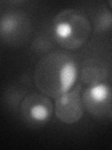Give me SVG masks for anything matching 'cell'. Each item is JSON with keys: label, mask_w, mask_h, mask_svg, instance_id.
<instances>
[{"label": "cell", "mask_w": 112, "mask_h": 150, "mask_svg": "<svg viewBox=\"0 0 112 150\" xmlns=\"http://www.w3.org/2000/svg\"><path fill=\"white\" fill-rule=\"evenodd\" d=\"M78 76V64L71 55L55 52L44 56L36 65L35 82L47 96L58 98L69 91Z\"/></svg>", "instance_id": "obj_1"}, {"label": "cell", "mask_w": 112, "mask_h": 150, "mask_svg": "<svg viewBox=\"0 0 112 150\" xmlns=\"http://www.w3.org/2000/svg\"><path fill=\"white\" fill-rule=\"evenodd\" d=\"M52 29L57 43L67 50L80 48L91 34V25L87 16L72 8L65 9L56 15Z\"/></svg>", "instance_id": "obj_2"}, {"label": "cell", "mask_w": 112, "mask_h": 150, "mask_svg": "<svg viewBox=\"0 0 112 150\" xmlns=\"http://www.w3.org/2000/svg\"><path fill=\"white\" fill-rule=\"evenodd\" d=\"M82 103L95 119L112 118V89L106 84L89 86L83 92Z\"/></svg>", "instance_id": "obj_3"}, {"label": "cell", "mask_w": 112, "mask_h": 150, "mask_svg": "<svg viewBox=\"0 0 112 150\" xmlns=\"http://www.w3.org/2000/svg\"><path fill=\"white\" fill-rule=\"evenodd\" d=\"M21 112L28 123L32 126H38L47 123L52 116V103L40 94L28 95L21 104Z\"/></svg>", "instance_id": "obj_4"}, {"label": "cell", "mask_w": 112, "mask_h": 150, "mask_svg": "<svg viewBox=\"0 0 112 150\" xmlns=\"http://www.w3.org/2000/svg\"><path fill=\"white\" fill-rule=\"evenodd\" d=\"M83 103L80 97V86L60 96L55 103V115L63 123L73 124L83 115Z\"/></svg>", "instance_id": "obj_5"}, {"label": "cell", "mask_w": 112, "mask_h": 150, "mask_svg": "<svg viewBox=\"0 0 112 150\" xmlns=\"http://www.w3.org/2000/svg\"><path fill=\"white\" fill-rule=\"evenodd\" d=\"M27 27L25 18L19 13H8L1 18L0 32L3 39H14L23 33V29Z\"/></svg>", "instance_id": "obj_6"}, {"label": "cell", "mask_w": 112, "mask_h": 150, "mask_svg": "<svg viewBox=\"0 0 112 150\" xmlns=\"http://www.w3.org/2000/svg\"><path fill=\"white\" fill-rule=\"evenodd\" d=\"M107 76V70L101 61L91 59L87 61L81 70V81L88 86L102 83Z\"/></svg>", "instance_id": "obj_7"}, {"label": "cell", "mask_w": 112, "mask_h": 150, "mask_svg": "<svg viewBox=\"0 0 112 150\" xmlns=\"http://www.w3.org/2000/svg\"><path fill=\"white\" fill-rule=\"evenodd\" d=\"M95 31H106L112 27V12L106 8H101L93 19Z\"/></svg>", "instance_id": "obj_8"}, {"label": "cell", "mask_w": 112, "mask_h": 150, "mask_svg": "<svg viewBox=\"0 0 112 150\" xmlns=\"http://www.w3.org/2000/svg\"><path fill=\"white\" fill-rule=\"evenodd\" d=\"M33 45H34V48L36 52H48L51 48L50 43L46 39H40L38 40H36Z\"/></svg>", "instance_id": "obj_9"}, {"label": "cell", "mask_w": 112, "mask_h": 150, "mask_svg": "<svg viewBox=\"0 0 112 150\" xmlns=\"http://www.w3.org/2000/svg\"><path fill=\"white\" fill-rule=\"evenodd\" d=\"M108 4L110 5V7L112 8V1H109V2H108Z\"/></svg>", "instance_id": "obj_10"}]
</instances>
